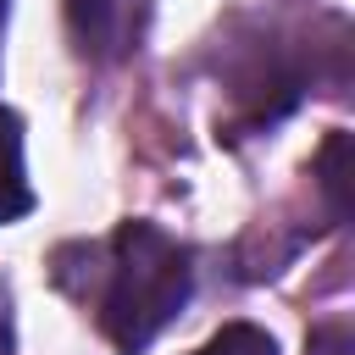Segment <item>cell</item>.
Segmentation results:
<instances>
[{
    "mask_svg": "<svg viewBox=\"0 0 355 355\" xmlns=\"http://www.w3.org/2000/svg\"><path fill=\"white\" fill-rule=\"evenodd\" d=\"M194 255L155 222H122L105 244V288H100V333L139 355L161 338V327L189 305Z\"/></svg>",
    "mask_w": 355,
    "mask_h": 355,
    "instance_id": "obj_1",
    "label": "cell"
},
{
    "mask_svg": "<svg viewBox=\"0 0 355 355\" xmlns=\"http://www.w3.org/2000/svg\"><path fill=\"white\" fill-rule=\"evenodd\" d=\"M316 178H322V194H327L333 216L344 222L349 216V133H327V144L316 155Z\"/></svg>",
    "mask_w": 355,
    "mask_h": 355,
    "instance_id": "obj_4",
    "label": "cell"
},
{
    "mask_svg": "<svg viewBox=\"0 0 355 355\" xmlns=\"http://www.w3.org/2000/svg\"><path fill=\"white\" fill-rule=\"evenodd\" d=\"M194 355H277V338L250 327V322H227L222 333H211Z\"/></svg>",
    "mask_w": 355,
    "mask_h": 355,
    "instance_id": "obj_5",
    "label": "cell"
},
{
    "mask_svg": "<svg viewBox=\"0 0 355 355\" xmlns=\"http://www.w3.org/2000/svg\"><path fill=\"white\" fill-rule=\"evenodd\" d=\"M67 28L83 61L116 67L144 44L150 0H67Z\"/></svg>",
    "mask_w": 355,
    "mask_h": 355,
    "instance_id": "obj_2",
    "label": "cell"
},
{
    "mask_svg": "<svg viewBox=\"0 0 355 355\" xmlns=\"http://www.w3.org/2000/svg\"><path fill=\"white\" fill-rule=\"evenodd\" d=\"M305 355H355V333H349L344 322H322V327L311 333Z\"/></svg>",
    "mask_w": 355,
    "mask_h": 355,
    "instance_id": "obj_6",
    "label": "cell"
},
{
    "mask_svg": "<svg viewBox=\"0 0 355 355\" xmlns=\"http://www.w3.org/2000/svg\"><path fill=\"white\" fill-rule=\"evenodd\" d=\"M33 211V183L22 166V116L0 105V227Z\"/></svg>",
    "mask_w": 355,
    "mask_h": 355,
    "instance_id": "obj_3",
    "label": "cell"
},
{
    "mask_svg": "<svg viewBox=\"0 0 355 355\" xmlns=\"http://www.w3.org/2000/svg\"><path fill=\"white\" fill-rule=\"evenodd\" d=\"M6 17H11V0H0V39H6Z\"/></svg>",
    "mask_w": 355,
    "mask_h": 355,
    "instance_id": "obj_7",
    "label": "cell"
}]
</instances>
